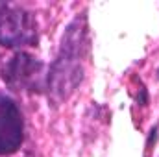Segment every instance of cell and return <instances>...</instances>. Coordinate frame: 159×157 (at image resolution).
I'll list each match as a JSON object with an SVG mask.
<instances>
[{
  "label": "cell",
  "instance_id": "obj_1",
  "mask_svg": "<svg viewBox=\"0 0 159 157\" xmlns=\"http://www.w3.org/2000/svg\"><path fill=\"white\" fill-rule=\"evenodd\" d=\"M89 52V26L81 13L74 17L61 37L59 52L48 69L46 92L54 105L67 102L83 79V61Z\"/></svg>",
  "mask_w": 159,
  "mask_h": 157
},
{
  "label": "cell",
  "instance_id": "obj_2",
  "mask_svg": "<svg viewBox=\"0 0 159 157\" xmlns=\"http://www.w3.org/2000/svg\"><path fill=\"white\" fill-rule=\"evenodd\" d=\"M2 79L4 83L17 92H44L48 83V70L46 65L39 57L19 52L15 54L4 67H2Z\"/></svg>",
  "mask_w": 159,
  "mask_h": 157
},
{
  "label": "cell",
  "instance_id": "obj_3",
  "mask_svg": "<svg viewBox=\"0 0 159 157\" xmlns=\"http://www.w3.org/2000/svg\"><path fill=\"white\" fill-rule=\"evenodd\" d=\"M37 22L30 11L7 2H0V44L22 48L37 44Z\"/></svg>",
  "mask_w": 159,
  "mask_h": 157
},
{
  "label": "cell",
  "instance_id": "obj_4",
  "mask_svg": "<svg viewBox=\"0 0 159 157\" xmlns=\"http://www.w3.org/2000/svg\"><path fill=\"white\" fill-rule=\"evenodd\" d=\"M24 141V118L9 96L0 92V155L15 154Z\"/></svg>",
  "mask_w": 159,
  "mask_h": 157
},
{
  "label": "cell",
  "instance_id": "obj_5",
  "mask_svg": "<svg viewBox=\"0 0 159 157\" xmlns=\"http://www.w3.org/2000/svg\"><path fill=\"white\" fill-rule=\"evenodd\" d=\"M157 78H159V69H157Z\"/></svg>",
  "mask_w": 159,
  "mask_h": 157
}]
</instances>
